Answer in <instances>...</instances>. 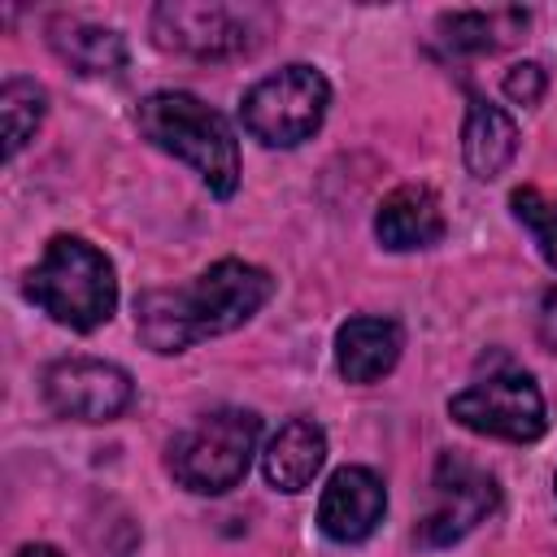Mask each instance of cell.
<instances>
[{
  "label": "cell",
  "instance_id": "6da1fadb",
  "mask_svg": "<svg viewBox=\"0 0 557 557\" xmlns=\"http://www.w3.org/2000/svg\"><path fill=\"white\" fill-rule=\"evenodd\" d=\"M274 296V278L261 265L222 257L191 283L157 287L135 300V331L152 352H183L200 339L244 326Z\"/></svg>",
  "mask_w": 557,
  "mask_h": 557
},
{
  "label": "cell",
  "instance_id": "7a4b0ae2",
  "mask_svg": "<svg viewBox=\"0 0 557 557\" xmlns=\"http://www.w3.org/2000/svg\"><path fill=\"white\" fill-rule=\"evenodd\" d=\"M135 126L152 148L187 161L213 196H222V200L235 196V187H239L235 131L200 96H191V91H152V96L139 100Z\"/></svg>",
  "mask_w": 557,
  "mask_h": 557
},
{
  "label": "cell",
  "instance_id": "3957f363",
  "mask_svg": "<svg viewBox=\"0 0 557 557\" xmlns=\"http://www.w3.org/2000/svg\"><path fill=\"white\" fill-rule=\"evenodd\" d=\"M26 296L61 326L70 331H96L113 318L117 305V278L109 257L78 239V235H52L39 265L26 274Z\"/></svg>",
  "mask_w": 557,
  "mask_h": 557
},
{
  "label": "cell",
  "instance_id": "277c9868",
  "mask_svg": "<svg viewBox=\"0 0 557 557\" xmlns=\"http://www.w3.org/2000/svg\"><path fill=\"white\" fill-rule=\"evenodd\" d=\"M261 418L252 409H213L196 418L183 435L170 444V474L200 496H222L231 492L257 453Z\"/></svg>",
  "mask_w": 557,
  "mask_h": 557
},
{
  "label": "cell",
  "instance_id": "5b68a950",
  "mask_svg": "<svg viewBox=\"0 0 557 557\" xmlns=\"http://www.w3.org/2000/svg\"><path fill=\"white\" fill-rule=\"evenodd\" d=\"M326 104H331V83L322 78V70L296 61L252 83L244 91L239 117L252 139L270 148H296L322 126Z\"/></svg>",
  "mask_w": 557,
  "mask_h": 557
},
{
  "label": "cell",
  "instance_id": "8992f818",
  "mask_svg": "<svg viewBox=\"0 0 557 557\" xmlns=\"http://www.w3.org/2000/svg\"><path fill=\"white\" fill-rule=\"evenodd\" d=\"M448 413L466 431H479V435H492V440H509V444H531L548 426L544 396H540L535 379L522 374V370H496V374L470 383L466 392H457L448 400Z\"/></svg>",
  "mask_w": 557,
  "mask_h": 557
},
{
  "label": "cell",
  "instance_id": "52a82bcc",
  "mask_svg": "<svg viewBox=\"0 0 557 557\" xmlns=\"http://www.w3.org/2000/svg\"><path fill=\"white\" fill-rule=\"evenodd\" d=\"M152 44L196 61H226L257 48V30L248 13L231 4H196V0H165L152 9Z\"/></svg>",
  "mask_w": 557,
  "mask_h": 557
},
{
  "label": "cell",
  "instance_id": "ba28073f",
  "mask_svg": "<svg viewBox=\"0 0 557 557\" xmlns=\"http://www.w3.org/2000/svg\"><path fill=\"white\" fill-rule=\"evenodd\" d=\"M496 479L466 461V457H453L444 453L435 461V479H431V509L426 518L418 522V540L422 544H457L461 535H470L492 509H496Z\"/></svg>",
  "mask_w": 557,
  "mask_h": 557
},
{
  "label": "cell",
  "instance_id": "9c48e42d",
  "mask_svg": "<svg viewBox=\"0 0 557 557\" xmlns=\"http://www.w3.org/2000/svg\"><path fill=\"white\" fill-rule=\"evenodd\" d=\"M44 400L57 418L74 422H113L131 400L135 383L122 366L100 357H61L44 370Z\"/></svg>",
  "mask_w": 557,
  "mask_h": 557
},
{
  "label": "cell",
  "instance_id": "30bf717a",
  "mask_svg": "<svg viewBox=\"0 0 557 557\" xmlns=\"http://www.w3.org/2000/svg\"><path fill=\"white\" fill-rule=\"evenodd\" d=\"M383 509H387L383 479L374 470H366V466H339L322 487L318 527L335 544H361L383 522Z\"/></svg>",
  "mask_w": 557,
  "mask_h": 557
},
{
  "label": "cell",
  "instance_id": "8fae6325",
  "mask_svg": "<svg viewBox=\"0 0 557 557\" xmlns=\"http://www.w3.org/2000/svg\"><path fill=\"white\" fill-rule=\"evenodd\" d=\"M400 348H405L400 322L379 318V313L348 318L335 331V366H339V374L348 383H379L383 374L396 370Z\"/></svg>",
  "mask_w": 557,
  "mask_h": 557
},
{
  "label": "cell",
  "instance_id": "7c38bea8",
  "mask_svg": "<svg viewBox=\"0 0 557 557\" xmlns=\"http://www.w3.org/2000/svg\"><path fill=\"white\" fill-rule=\"evenodd\" d=\"M374 235L392 252H418V248L440 244L444 239V209H440L435 191L422 183H405V187L387 191L379 213H374Z\"/></svg>",
  "mask_w": 557,
  "mask_h": 557
},
{
  "label": "cell",
  "instance_id": "4fadbf2b",
  "mask_svg": "<svg viewBox=\"0 0 557 557\" xmlns=\"http://www.w3.org/2000/svg\"><path fill=\"white\" fill-rule=\"evenodd\" d=\"M326 461V431L313 422V418H292L283 422L265 453H261V470H265V483L278 487V492H305L318 470Z\"/></svg>",
  "mask_w": 557,
  "mask_h": 557
},
{
  "label": "cell",
  "instance_id": "5bb4252c",
  "mask_svg": "<svg viewBox=\"0 0 557 557\" xmlns=\"http://www.w3.org/2000/svg\"><path fill=\"white\" fill-rule=\"evenodd\" d=\"M518 157V126L513 117L492 104V100H470L466 109V126H461V161L474 178L492 183L496 174L509 170V161Z\"/></svg>",
  "mask_w": 557,
  "mask_h": 557
},
{
  "label": "cell",
  "instance_id": "9a60e30c",
  "mask_svg": "<svg viewBox=\"0 0 557 557\" xmlns=\"http://www.w3.org/2000/svg\"><path fill=\"white\" fill-rule=\"evenodd\" d=\"M48 44L70 70H78L87 78L117 74L126 65V39L113 26H96V22H83V17H52L48 22Z\"/></svg>",
  "mask_w": 557,
  "mask_h": 557
},
{
  "label": "cell",
  "instance_id": "2e32d148",
  "mask_svg": "<svg viewBox=\"0 0 557 557\" xmlns=\"http://www.w3.org/2000/svg\"><path fill=\"white\" fill-rule=\"evenodd\" d=\"M527 30V9H461L440 17V39L453 52H496Z\"/></svg>",
  "mask_w": 557,
  "mask_h": 557
},
{
  "label": "cell",
  "instance_id": "e0dca14e",
  "mask_svg": "<svg viewBox=\"0 0 557 557\" xmlns=\"http://www.w3.org/2000/svg\"><path fill=\"white\" fill-rule=\"evenodd\" d=\"M48 96L35 78H4L0 87V122H4V157H17L26 139L39 131Z\"/></svg>",
  "mask_w": 557,
  "mask_h": 557
},
{
  "label": "cell",
  "instance_id": "ac0fdd59",
  "mask_svg": "<svg viewBox=\"0 0 557 557\" xmlns=\"http://www.w3.org/2000/svg\"><path fill=\"white\" fill-rule=\"evenodd\" d=\"M544 91H548V74H544L540 61H518V65L505 74V96H509L513 104H522V109L540 104Z\"/></svg>",
  "mask_w": 557,
  "mask_h": 557
},
{
  "label": "cell",
  "instance_id": "d6986e66",
  "mask_svg": "<svg viewBox=\"0 0 557 557\" xmlns=\"http://www.w3.org/2000/svg\"><path fill=\"white\" fill-rule=\"evenodd\" d=\"M535 331H540V344L557 352V287L544 292L540 300V318H535Z\"/></svg>",
  "mask_w": 557,
  "mask_h": 557
},
{
  "label": "cell",
  "instance_id": "ffe728a7",
  "mask_svg": "<svg viewBox=\"0 0 557 557\" xmlns=\"http://www.w3.org/2000/svg\"><path fill=\"white\" fill-rule=\"evenodd\" d=\"M535 239H540V252H544V261L557 270V200L544 209V218H540V226H535Z\"/></svg>",
  "mask_w": 557,
  "mask_h": 557
},
{
  "label": "cell",
  "instance_id": "44dd1931",
  "mask_svg": "<svg viewBox=\"0 0 557 557\" xmlns=\"http://www.w3.org/2000/svg\"><path fill=\"white\" fill-rule=\"evenodd\" d=\"M13 557H65V553L52 548V544H26V548H17Z\"/></svg>",
  "mask_w": 557,
  "mask_h": 557
}]
</instances>
